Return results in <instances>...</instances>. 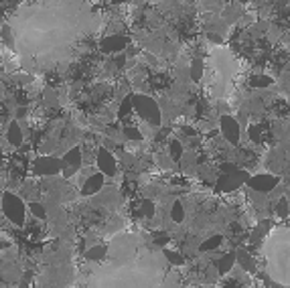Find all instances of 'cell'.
Returning <instances> with one entry per match:
<instances>
[{"label":"cell","mask_w":290,"mask_h":288,"mask_svg":"<svg viewBox=\"0 0 290 288\" xmlns=\"http://www.w3.org/2000/svg\"><path fill=\"white\" fill-rule=\"evenodd\" d=\"M132 106H134V112L144 122H149L151 126H161V110H159V106L153 98L136 93V95H132Z\"/></svg>","instance_id":"6da1fadb"},{"label":"cell","mask_w":290,"mask_h":288,"mask_svg":"<svg viewBox=\"0 0 290 288\" xmlns=\"http://www.w3.org/2000/svg\"><path fill=\"white\" fill-rule=\"evenodd\" d=\"M0 207H3L5 217L13 223V225H25V215H27V205L21 197H17L15 193H3L0 199Z\"/></svg>","instance_id":"7a4b0ae2"},{"label":"cell","mask_w":290,"mask_h":288,"mask_svg":"<svg viewBox=\"0 0 290 288\" xmlns=\"http://www.w3.org/2000/svg\"><path fill=\"white\" fill-rule=\"evenodd\" d=\"M248 179H250V175L246 173V171H233V173H225V175H221L219 177V181H217V191L219 193H231V191H235V189H239L244 183H248Z\"/></svg>","instance_id":"3957f363"},{"label":"cell","mask_w":290,"mask_h":288,"mask_svg":"<svg viewBox=\"0 0 290 288\" xmlns=\"http://www.w3.org/2000/svg\"><path fill=\"white\" fill-rule=\"evenodd\" d=\"M63 169V161L55 159V157H39L33 163V171L39 177H53L57 173H61Z\"/></svg>","instance_id":"277c9868"},{"label":"cell","mask_w":290,"mask_h":288,"mask_svg":"<svg viewBox=\"0 0 290 288\" xmlns=\"http://www.w3.org/2000/svg\"><path fill=\"white\" fill-rule=\"evenodd\" d=\"M278 183H280V177L268 175V173H264V175L260 173V175H254V177L248 179V185L254 191H258V193H272Z\"/></svg>","instance_id":"5b68a950"},{"label":"cell","mask_w":290,"mask_h":288,"mask_svg":"<svg viewBox=\"0 0 290 288\" xmlns=\"http://www.w3.org/2000/svg\"><path fill=\"white\" fill-rule=\"evenodd\" d=\"M219 128H221L223 138H225L229 144H233V147H235V144H239V140H241V126L237 124L235 118H231V116H221Z\"/></svg>","instance_id":"8992f818"},{"label":"cell","mask_w":290,"mask_h":288,"mask_svg":"<svg viewBox=\"0 0 290 288\" xmlns=\"http://www.w3.org/2000/svg\"><path fill=\"white\" fill-rule=\"evenodd\" d=\"M95 163H98V169L104 177H116V171H118V163H116V157L108 151V149H98V155H95Z\"/></svg>","instance_id":"52a82bcc"},{"label":"cell","mask_w":290,"mask_h":288,"mask_svg":"<svg viewBox=\"0 0 290 288\" xmlns=\"http://www.w3.org/2000/svg\"><path fill=\"white\" fill-rule=\"evenodd\" d=\"M79 167H81V149H79V147H75V149H71V151H67V153H65L61 173H63L65 177H71V175H73V173H75Z\"/></svg>","instance_id":"ba28073f"},{"label":"cell","mask_w":290,"mask_h":288,"mask_svg":"<svg viewBox=\"0 0 290 288\" xmlns=\"http://www.w3.org/2000/svg\"><path fill=\"white\" fill-rule=\"evenodd\" d=\"M104 175L102 173H93V175H89L85 181H83V185H81V195H85V197H89V195H95V193H100V189L104 187Z\"/></svg>","instance_id":"9c48e42d"},{"label":"cell","mask_w":290,"mask_h":288,"mask_svg":"<svg viewBox=\"0 0 290 288\" xmlns=\"http://www.w3.org/2000/svg\"><path fill=\"white\" fill-rule=\"evenodd\" d=\"M126 45H128V41L122 35H110L100 43V49L104 53H120L126 49Z\"/></svg>","instance_id":"30bf717a"},{"label":"cell","mask_w":290,"mask_h":288,"mask_svg":"<svg viewBox=\"0 0 290 288\" xmlns=\"http://www.w3.org/2000/svg\"><path fill=\"white\" fill-rule=\"evenodd\" d=\"M233 264H235V252H229V254L221 256V258L217 260V264H215V270H217L219 274H227V272L233 268Z\"/></svg>","instance_id":"8fae6325"},{"label":"cell","mask_w":290,"mask_h":288,"mask_svg":"<svg viewBox=\"0 0 290 288\" xmlns=\"http://www.w3.org/2000/svg\"><path fill=\"white\" fill-rule=\"evenodd\" d=\"M7 140L13 144V147H19V144H23V130H21L19 122H11L9 132H7Z\"/></svg>","instance_id":"7c38bea8"},{"label":"cell","mask_w":290,"mask_h":288,"mask_svg":"<svg viewBox=\"0 0 290 288\" xmlns=\"http://www.w3.org/2000/svg\"><path fill=\"white\" fill-rule=\"evenodd\" d=\"M106 254H108V246H95V248L85 252V258L91 260V262H98V260H104Z\"/></svg>","instance_id":"4fadbf2b"},{"label":"cell","mask_w":290,"mask_h":288,"mask_svg":"<svg viewBox=\"0 0 290 288\" xmlns=\"http://www.w3.org/2000/svg\"><path fill=\"white\" fill-rule=\"evenodd\" d=\"M221 242H223V237H221V235H213V237L205 239V242L199 246V250H201V252H211V250H217V248L221 246Z\"/></svg>","instance_id":"5bb4252c"},{"label":"cell","mask_w":290,"mask_h":288,"mask_svg":"<svg viewBox=\"0 0 290 288\" xmlns=\"http://www.w3.org/2000/svg\"><path fill=\"white\" fill-rule=\"evenodd\" d=\"M203 77V61H199V59H195L191 63V69H189V79H193V81H199Z\"/></svg>","instance_id":"9a60e30c"},{"label":"cell","mask_w":290,"mask_h":288,"mask_svg":"<svg viewBox=\"0 0 290 288\" xmlns=\"http://www.w3.org/2000/svg\"><path fill=\"white\" fill-rule=\"evenodd\" d=\"M171 219H173L175 223H181V221L185 219V207H183V203H181V201H175V203H173V209H171Z\"/></svg>","instance_id":"2e32d148"},{"label":"cell","mask_w":290,"mask_h":288,"mask_svg":"<svg viewBox=\"0 0 290 288\" xmlns=\"http://www.w3.org/2000/svg\"><path fill=\"white\" fill-rule=\"evenodd\" d=\"M250 83H252L254 87H268V85L274 83V79H272L270 75H254V77L250 79Z\"/></svg>","instance_id":"e0dca14e"},{"label":"cell","mask_w":290,"mask_h":288,"mask_svg":"<svg viewBox=\"0 0 290 288\" xmlns=\"http://www.w3.org/2000/svg\"><path fill=\"white\" fill-rule=\"evenodd\" d=\"M235 262H239L241 266H244L248 272L254 270V264H252V258L246 254V252H235Z\"/></svg>","instance_id":"ac0fdd59"},{"label":"cell","mask_w":290,"mask_h":288,"mask_svg":"<svg viewBox=\"0 0 290 288\" xmlns=\"http://www.w3.org/2000/svg\"><path fill=\"white\" fill-rule=\"evenodd\" d=\"M169 151H171V157L173 161H181V155H183V147L179 140H171L169 142Z\"/></svg>","instance_id":"d6986e66"},{"label":"cell","mask_w":290,"mask_h":288,"mask_svg":"<svg viewBox=\"0 0 290 288\" xmlns=\"http://www.w3.org/2000/svg\"><path fill=\"white\" fill-rule=\"evenodd\" d=\"M288 213H290L288 201H286L284 197H280V199L276 201V215H278V217H288Z\"/></svg>","instance_id":"ffe728a7"},{"label":"cell","mask_w":290,"mask_h":288,"mask_svg":"<svg viewBox=\"0 0 290 288\" xmlns=\"http://www.w3.org/2000/svg\"><path fill=\"white\" fill-rule=\"evenodd\" d=\"M132 95H128V98L122 102V106H120V112H118V118H126V116H130V112H132Z\"/></svg>","instance_id":"44dd1931"},{"label":"cell","mask_w":290,"mask_h":288,"mask_svg":"<svg viewBox=\"0 0 290 288\" xmlns=\"http://www.w3.org/2000/svg\"><path fill=\"white\" fill-rule=\"evenodd\" d=\"M124 136L128 140H142V132L136 128V126H126L124 128Z\"/></svg>","instance_id":"7402d4cb"},{"label":"cell","mask_w":290,"mask_h":288,"mask_svg":"<svg viewBox=\"0 0 290 288\" xmlns=\"http://www.w3.org/2000/svg\"><path fill=\"white\" fill-rule=\"evenodd\" d=\"M29 209L33 211V215H35L37 219H45V217H47V213H45V207H43L41 203H37V201H33V203L29 205Z\"/></svg>","instance_id":"603a6c76"},{"label":"cell","mask_w":290,"mask_h":288,"mask_svg":"<svg viewBox=\"0 0 290 288\" xmlns=\"http://www.w3.org/2000/svg\"><path fill=\"white\" fill-rule=\"evenodd\" d=\"M165 258H167V262H169V264H173V266H181V264H183V258H181L177 252L165 250Z\"/></svg>","instance_id":"cb8c5ba5"},{"label":"cell","mask_w":290,"mask_h":288,"mask_svg":"<svg viewBox=\"0 0 290 288\" xmlns=\"http://www.w3.org/2000/svg\"><path fill=\"white\" fill-rule=\"evenodd\" d=\"M0 35H3V41H5L9 47H13V45H15L13 35H11V25H3V29H0Z\"/></svg>","instance_id":"d4e9b609"},{"label":"cell","mask_w":290,"mask_h":288,"mask_svg":"<svg viewBox=\"0 0 290 288\" xmlns=\"http://www.w3.org/2000/svg\"><path fill=\"white\" fill-rule=\"evenodd\" d=\"M248 134H250V138H252L254 144H262V128L260 126H252Z\"/></svg>","instance_id":"484cf974"},{"label":"cell","mask_w":290,"mask_h":288,"mask_svg":"<svg viewBox=\"0 0 290 288\" xmlns=\"http://www.w3.org/2000/svg\"><path fill=\"white\" fill-rule=\"evenodd\" d=\"M114 3H116V5H120V3H126V0H114Z\"/></svg>","instance_id":"4316f807"},{"label":"cell","mask_w":290,"mask_h":288,"mask_svg":"<svg viewBox=\"0 0 290 288\" xmlns=\"http://www.w3.org/2000/svg\"><path fill=\"white\" fill-rule=\"evenodd\" d=\"M0 69H3V67H0Z\"/></svg>","instance_id":"83f0119b"}]
</instances>
